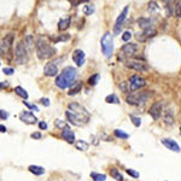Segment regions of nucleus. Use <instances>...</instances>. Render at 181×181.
I'll return each instance as SVG.
<instances>
[{
  "mask_svg": "<svg viewBox=\"0 0 181 181\" xmlns=\"http://www.w3.org/2000/svg\"><path fill=\"white\" fill-rule=\"evenodd\" d=\"M65 116H67L69 122L76 127L85 126L89 121V117H90L89 112L86 110V108H83L82 105H80L77 103L69 104L68 110L65 111Z\"/></svg>",
  "mask_w": 181,
  "mask_h": 181,
  "instance_id": "f257e3e1",
  "label": "nucleus"
},
{
  "mask_svg": "<svg viewBox=\"0 0 181 181\" xmlns=\"http://www.w3.org/2000/svg\"><path fill=\"white\" fill-rule=\"evenodd\" d=\"M19 118H21L22 122H24L27 125H35L36 121H38L36 116H34V113L30 112V111H22L19 113Z\"/></svg>",
  "mask_w": 181,
  "mask_h": 181,
  "instance_id": "9b49d317",
  "label": "nucleus"
},
{
  "mask_svg": "<svg viewBox=\"0 0 181 181\" xmlns=\"http://www.w3.org/2000/svg\"><path fill=\"white\" fill-rule=\"evenodd\" d=\"M40 102H41V104H42V105H45V106H50V99H47V98H42Z\"/></svg>",
  "mask_w": 181,
  "mask_h": 181,
  "instance_id": "c03bdc74",
  "label": "nucleus"
},
{
  "mask_svg": "<svg viewBox=\"0 0 181 181\" xmlns=\"http://www.w3.org/2000/svg\"><path fill=\"white\" fill-rule=\"evenodd\" d=\"M62 138H63L65 141H68L69 144H73V142L75 141V134H74V132H73L70 128L62 131Z\"/></svg>",
  "mask_w": 181,
  "mask_h": 181,
  "instance_id": "a211bd4d",
  "label": "nucleus"
},
{
  "mask_svg": "<svg viewBox=\"0 0 181 181\" xmlns=\"http://www.w3.org/2000/svg\"><path fill=\"white\" fill-rule=\"evenodd\" d=\"M70 3H71V4L74 5V6H77V5H79V4H81L82 1H74V0H71V1H70Z\"/></svg>",
  "mask_w": 181,
  "mask_h": 181,
  "instance_id": "de8ad7c7",
  "label": "nucleus"
},
{
  "mask_svg": "<svg viewBox=\"0 0 181 181\" xmlns=\"http://www.w3.org/2000/svg\"><path fill=\"white\" fill-rule=\"evenodd\" d=\"M32 138H33V139H40V138H41V134H40L39 132L33 133V134H32Z\"/></svg>",
  "mask_w": 181,
  "mask_h": 181,
  "instance_id": "a18cd8bd",
  "label": "nucleus"
},
{
  "mask_svg": "<svg viewBox=\"0 0 181 181\" xmlns=\"http://www.w3.org/2000/svg\"><path fill=\"white\" fill-rule=\"evenodd\" d=\"M81 88H82V83H81V82H75V83L71 86L70 90H69V96H75V94H77L80 90H81Z\"/></svg>",
  "mask_w": 181,
  "mask_h": 181,
  "instance_id": "4be33fe9",
  "label": "nucleus"
},
{
  "mask_svg": "<svg viewBox=\"0 0 181 181\" xmlns=\"http://www.w3.org/2000/svg\"><path fill=\"white\" fill-rule=\"evenodd\" d=\"M156 34H157V30H156V29H154V28H150V29L144 30L142 33L136 34V35H135V38H136L138 40H140L141 42H144V41H146L147 39H150V38L155 36Z\"/></svg>",
  "mask_w": 181,
  "mask_h": 181,
  "instance_id": "4468645a",
  "label": "nucleus"
},
{
  "mask_svg": "<svg viewBox=\"0 0 181 181\" xmlns=\"http://www.w3.org/2000/svg\"><path fill=\"white\" fill-rule=\"evenodd\" d=\"M28 169H29L30 173H33L34 175H38V176L45 174V169L42 167H39V165H30Z\"/></svg>",
  "mask_w": 181,
  "mask_h": 181,
  "instance_id": "412c9836",
  "label": "nucleus"
},
{
  "mask_svg": "<svg viewBox=\"0 0 181 181\" xmlns=\"http://www.w3.org/2000/svg\"><path fill=\"white\" fill-rule=\"evenodd\" d=\"M110 174H111V176H112L115 180H117V181H123V175L121 174L116 168L110 169Z\"/></svg>",
  "mask_w": 181,
  "mask_h": 181,
  "instance_id": "b1692460",
  "label": "nucleus"
},
{
  "mask_svg": "<svg viewBox=\"0 0 181 181\" xmlns=\"http://www.w3.org/2000/svg\"><path fill=\"white\" fill-rule=\"evenodd\" d=\"M125 64H126V67H127V68L133 69V70L139 71V73L147 71V67L145 65V63L140 62V60H136V59H127Z\"/></svg>",
  "mask_w": 181,
  "mask_h": 181,
  "instance_id": "6e6552de",
  "label": "nucleus"
},
{
  "mask_svg": "<svg viewBox=\"0 0 181 181\" xmlns=\"http://www.w3.org/2000/svg\"><path fill=\"white\" fill-rule=\"evenodd\" d=\"M70 23H71V18L70 17H67V18H63L58 22V29L62 32V30H67L69 27H70Z\"/></svg>",
  "mask_w": 181,
  "mask_h": 181,
  "instance_id": "aec40b11",
  "label": "nucleus"
},
{
  "mask_svg": "<svg viewBox=\"0 0 181 181\" xmlns=\"http://www.w3.org/2000/svg\"><path fill=\"white\" fill-rule=\"evenodd\" d=\"M173 3L171 1H169V3H167V5H165V10H167V16L168 17H170V16H173V15H175V9L173 7V5H171Z\"/></svg>",
  "mask_w": 181,
  "mask_h": 181,
  "instance_id": "7c9ffc66",
  "label": "nucleus"
},
{
  "mask_svg": "<svg viewBox=\"0 0 181 181\" xmlns=\"http://www.w3.org/2000/svg\"><path fill=\"white\" fill-rule=\"evenodd\" d=\"M39 128H40V129H42V131L47 129V123H46V122H44V121H41V122H39Z\"/></svg>",
  "mask_w": 181,
  "mask_h": 181,
  "instance_id": "37998d69",
  "label": "nucleus"
},
{
  "mask_svg": "<svg viewBox=\"0 0 181 181\" xmlns=\"http://www.w3.org/2000/svg\"><path fill=\"white\" fill-rule=\"evenodd\" d=\"M115 135L117 136V138H121V139H128L129 138V134H127V133H125L123 131H121V129H115Z\"/></svg>",
  "mask_w": 181,
  "mask_h": 181,
  "instance_id": "2f4dec72",
  "label": "nucleus"
},
{
  "mask_svg": "<svg viewBox=\"0 0 181 181\" xmlns=\"http://www.w3.org/2000/svg\"><path fill=\"white\" fill-rule=\"evenodd\" d=\"M94 11H96V7H94V5H93V4H86V5L83 6V13H85V15H87V16L93 15V13H94Z\"/></svg>",
  "mask_w": 181,
  "mask_h": 181,
  "instance_id": "393cba45",
  "label": "nucleus"
},
{
  "mask_svg": "<svg viewBox=\"0 0 181 181\" xmlns=\"http://www.w3.org/2000/svg\"><path fill=\"white\" fill-rule=\"evenodd\" d=\"M175 15L177 17H181V1L175 3Z\"/></svg>",
  "mask_w": 181,
  "mask_h": 181,
  "instance_id": "c9c22d12",
  "label": "nucleus"
},
{
  "mask_svg": "<svg viewBox=\"0 0 181 181\" xmlns=\"http://www.w3.org/2000/svg\"><path fill=\"white\" fill-rule=\"evenodd\" d=\"M90 177L93 179V181H105L106 180L105 174H98V173H90Z\"/></svg>",
  "mask_w": 181,
  "mask_h": 181,
  "instance_id": "cd10ccee",
  "label": "nucleus"
},
{
  "mask_svg": "<svg viewBox=\"0 0 181 181\" xmlns=\"http://www.w3.org/2000/svg\"><path fill=\"white\" fill-rule=\"evenodd\" d=\"M100 46H102V52L104 53L105 57H110L113 52V40L110 33H105L100 40Z\"/></svg>",
  "mask_w": 181,
  "mask_h": 181,
  "instance_id": "39448f33",
  "label": "nucleus"
},
{
  "mask_svg": "<svg viewBox=\"0 0 181 181\" xmlns=\"http://www.w3.org/2000/svg\"><path fill=\"white\" fill-rule=\"evenodd\" d=\"M77 77V70L74 67H67L63 69V71L60 73L56 77V86L60 89H65L68 87H71L75 83V80Z\"/></svg>",
  "mask_w": 181,
  "mask_h": 181,
  "instance_id": "f03ea898",
  "label": "nucleus"
},
{
  "mask_svg": "<svg viewBox=\"0 0 181 181\" xmlns=\"http://www.w3.org/2000/svg\"><path fill=\"white\" fill-rule=\"evenodd\" d=\"M15 57H16V60L18 64H24L28 62V48H27L25 44H23L22 41H19L16 45Z\"/></svg>",
  "mask_w": 181,
  "mask_h": 181,
  "instance_id": "423d86ee",
  "label": "nucleus"
},
{
  "mask_svg": "<svg viewBox=\"0 0 181 181\" xmlns=\"http://www.w3.org/2000/svg\"><path fill=\"white\" fill-rule=\"evenodd\" d=\"M35 46H36V56L41 60L48 59L56 54V48L53 46H51L50 44H47L44 39H39L36 41Z\"/></svg>",
  "mask_w": 181,
  "mask_h": 181,
  "instance_id": "7ed1b4c3",
  "label": "nucleus"
},
{
  "mask_svg": "<svg viewBox=\"0 0 181 181\" xmlns=\"http://www.w3.org/2000/svg\"><path fill=\"white\" fill-rule=\"evenodd\" d=\"M129 117H131V121L133 122V125H134L135 127H140V125H141L140 117H136V116H134V115H129Z\"/></svg>",
  "mask_w": 181,
  "mask_h": 181,
  "instance_id": "72a5a7b5",
  "label": "nucleus"
},
{
  "mask_svg": "<svg viewBox=\"0 0 181 181\" xmlns=\"http://www.w3.org/2000/svg\"><path fill=\"white\" fill-rule=\"evenodd\" d=\"M73 60L74 63L77 65V67H82L85 64V60H86V54L82 50H75L73 52Z\"/></svg>",
  "mask_w": 181,
  "mask_h": 181,
  "instance_id": "f8f14e48",
  "label": "nucleus"
},
{
  "mask_svg": "<svg viewBox=\"0 0 181 181\" xmlns=\"http://www.w3.org/2000/svg\"><path fill=\"white\" fill-rule=\"evenodd\" d=\"M0 115H1V119H3V121L7 119V117H9V112H7V111H5L4 109L0 110Z\"/></svg>",
  "mask_w": 181,
  "mask_h": 181,
  "instance_id": "ea45409f",
  "label": "nucleus"
},
{
  "mask_svg": "<svg viewBox=\"0 0 181 181\" xmlns=\"http://www.w3.org/2000/svg\"><path fill=\"white\" fill-rule=\"evenodd\" d=\"M119 89L122 90V92H128V87H127V82L126 81L119 83Z\"/></svg>",
  "mask_w": 181,
  "mask_h": 181,
  "instance_id": "58836bf2",
  "label": "nucleus"
},
{
  "mask_svg": "<svg viewBox=\"0 0 181 181\" xmlns=\"http://www.w3.org/2000/svg\"><path fill=\"white\" fill-rule=\"evenodd\" d=\"M99 79H100V75H99V74H94V75H92V76L88 79V83H89L90 86H96V85L99 82Z\"/></svg>",
  "mask_w": 181,
  "mask_h": 181,
  "instance_id": "c756f323",
  "label": "nucleus"
},
{
  "mask_svg": "<svg viewBox=\"0 0 181 181\" xmlns=\"http://www.w3.org/2000/svg\"><path fill=\"white\" fill-rule=\"evenodd\" d=\"M126 171H127V174L128 175H131V176H133V177H139V173L138 171H135V170H133V169H126Z\"/></svg>",
  "mask_w": 181,
  "mask_h": 181,
  "instance_id": "4c0bfd02",
  "label": "nucleus"
},
{
  "mask_svg": "<svg viewBox=\"0 0 181 181\" xmlns=\"http://www.w3.org/2000/svg\"><path fill=\"white\" fill-rule=\"evenodd\" d=\"M164 121H165V123L167 125H173L174 123V117H173V112L170 111V110H168L167 112H165V116H164Z\"/></svg>",
  "mask_w": 181,
  "mask_h": 181,
  "instance_id": "c85d7f7f",
  "label": "nucleus"
},
{
  "mask_svg": "<svg viewBox=\"0 0 181 181\" xmlns=\"http://www.w3.org/2000/svg\"><path fill=\"white\" fill-rule=\"evenodd\" d=\"M54 125H56V127H58V128H60V129H68L69 128V126L65 123V122H63V121H60V119H56L54 121Z\"/></svg>",
  "mask_w": 181,
  "mask_h": 181,
  "instance_id": "473e14b6",
  "label": "nucleus"
},
{
  "mask_svg": "<svg viewBox=\"0 0 181 181\" xmlns=\"http://www.w3.org/2000/svg\"><path fill=\"white\" fill-rule=\"evenodd\" d=\"M150 90H145V92H138V93H133V94H129L127 96L126 98V102L131 105H142L147 102V99L151 97Z\"/></svg>",
  "mask_w": 181,
  "mask_h": 181,
  "instance_id": "20e7f679",
  "label": "nucleus"
},
{
  "mask_svg": "<svg viewBox=\"0 0 181 181\" xmlns=\"http://www.w3.org/2000/svg\"><path fill=\"white\" fill-rule=\"evenodd\" d=\"M131 38H132V33H131V32H128V30L122 34V40H123L125 42H128V41L131 40Z\"/></svg>",
  "mask_w": 181,
  "mask_h": 181,
  "instance_id": "e433bc0d",
  "label": "nucleus"
},
{
  "mask_svg": "<svg viewBox=\"0 0 181 181\" xmlns=\"http://www.w3.org/2000/svg\"><path fill=\"white\" fill-rule=\"evenodd\" d=\"M162 144L167 148H169L170 151H174V152H180V151H181L179 144L175 140H173V139H162Z\"/></svg>",
  "mask_w": 181,
  "mask_h": 181,
  "instance_id": "f3484780",
  "label": "nucleus"
},
{
  "mask_svg": "<svg viewBox=\"0 0 181 181\" xmlns=\"http://www.w3.org/2000/svg\"><path fill=\"white\" fill-rule=\"evenodd\" d=\"M148 113L151 115L154 119H159L161 115H162V104L159 102H156L151 105L150 110H148Z\"/></svg>",
  "mask_w": 181,
  "mask_h": 181,
  "instance_id": "ddd939ff",
  "label": "nucleus"
},
{
  "mask_svg": "<svg viewBox=\"0 0 181 181\" xmlns=\"http://www.w3.org/2000/svg\"><path fill=\"white\" fill-rule=\"evenodd\" d=\"M44 74L46 76H50V77L51 76H56L58 74V67H57V64L53 63V62L47 63L45 65V68H44Z\"/></svg>",
  "mask_w": 181,
  "mask_h": 181,
  "instance_id": "dca6fc26",
  "label": "nucleus"
},
{
  "mask_svg": "<svg viewBox=\"0 0 181 181\" xmlns=\"http://www.w3.org/2000/svg\"><path fill=\"white\" fill-rule=\"evenodd\" d=\"M105 102L109 103V104H119V99L116 94H110L105 98Z\"/></svg>",
  "mask_w": 181,
  "mask_h": 181,
  "instance_id": "bb28decb",
  "label": "nucleus"
},
{
  "mask_svg": "<svg viewBox=\"0 0 181 181\" xmlns=\"http://www.w3.org/2000/svg\"><path fill=\"white\" fill-rule=\"evenodd\" d=\"M128 10H129V7L126 6V7L123 9V11L121 12V15H119V16L117 17V19H116V23H115V25H113V33H115L116 35L121 33V28H122L123 24H125V21H126L127 15H128Z\"/></svg>",
  "mask_w": 181,
  "mask_h": 181,
  "instance_id": "0eeeda50",
  "label": "nucleus"
},
{
  "mask_svg": "<svg viewBox=\"0 0 181 181\" xmlns=\"http://www.w3.org/2000/svg\"><path fill=\"white\" fill-rule=\"evenodd\" d=\"M138 45L136 44H126V45H123L122 46V53L125 54V56H127V57H132V56H134L135 53H136V51H138Z\"/></svg>",
  "mask_w": 181,
  "mask_h": 181,
  "instance_id": "2eb2a0df",
  "label": "nucleus"
},
{
  "mask_svg": "<svg viewBox=\"0 0 181 181\" xmlns=\"http://www.w3.org/2000/svg\"><path fill=\"white\" fill-rule=\"evenodd\" d=\"M4 86L6 87V86H7V83H6V82H5V83H4V82H1V88H4Z\"/></svg>",
  "mask_w": 181,
  "mask_h": 181,
  "instance_id": "09e8293b",
  "label": "nucleus"
},
{
  "mask_svg": "<svg viewBox=\"0 0 181 181\" xmlns=\"http://www.w3.org/2000/svg\"><path fill=\"white\" fill-rule=\"evenodd\" d=\"M13 39H15V35L12 33L7 34L3 40H1V44H0V50H1V54L3 56H6L13 44Z\"/></svg>",
  "mask_w": 181,
  "mask_h": 181,
  "instance_id": "1a4fd4ad",
  "label": "nucleus"
},
{
  "mask_svg": "<svg viewBox=\"0 0 181 181\" xmlns=\"http://www.w3.org/2000/svg\"><path fill=\"white\" fill-rule=\"evenodd\" d=\"M15 93H16L17 96H19L21 98H23L24 100H27V99H28V93H27V90H25L24 88H22L21 86L15 87Z\"/></svg>",
  "mask_w": 181,
  "mask_h": 181,
  "instance_id": "5701e85b",
  "label": "nucleus"
},
{
  "mask_svg": "<svg viewBox=\"0 0 181 181\" xmlns=\"http://www.w3.org/2000/svg\"><path fill=\"white\" fill-rule=\"evenodd\" d=\"M23 104H24V105H27L29 109H32V110H35V111H39V108H38L36 105H34V104H33V105H30V104H28V102H23Z\"/></svg>",
  "mask_w": 181,
  "mask_h": 181,
  "instance_id": "79ce46f5",
  "label": "nucleus"
},
{
  "mask_svg": "<svg viewBox=\"0 0 181 181\" xmlns=\"http://www.w3.org/2000/svg\"><path fill=\"white\" fill-rule=\"evenodd\" d=\"M75 146H76V148L80 150V151H87L89 145H88L86 141H83V140H79V141H76Z\"/></svg>",
  "mask_w": 181,
  "mask_h": 181,
  "instance_id": "a878e982",
  "label": "nucleus"
},
{
  "mask_svg": "<svg viewBox=\"0 0 181 181\" xmlns=\"http://www.w3.org/2000/svg\"><path fill=\"white\" fill-rule=\"evenodd\" d=\"M157 10H158V5L155 1L148 3V11L150 12H154V11H157Z\"/></svg>",
  "mask_w": 181,
  "mask_h": 181,
  "instance_id": "f704fd0d",
  "label": "nucleus"
},
{
  "mask_svg": "<svg viewBox=\"0 0 181 181\" xmlns=\"http://www.w3.org/2000/svg\"><path fill=\"white\" fill-rule=\"evenodd\" d=\"M0 129H1V131H0V132H1V133H6V127L4 126V125H1V126H0Z\"/></svg>",
  "mask_w": 181,
  "mask_h": 181,
  "instance_id": "49530a36",
  "label": "nucleus"
},
{
  "mask_svg": "<svg viewBox=\"0 0 181 181\" xmlns=\"http://www.w3.org/2000/svg\"><path fill=\"white\" fill-rule=\"evenodd\" d=\"M145 85H146L145 79L140 77L139 75H133V76L131 77V80H129V89H131V90L140 89V88H142Z\"/></svg>",
  "mask_w": 181,
  "mask_h": 181,
  "instance_id": "9d476101",
  "label": "nucleus"
},
{
  "mask_svg": "<svg viewBox=\"0 0 181 181\" xmlns=\"http://www.w3.org/2000/svg\"><path fill=\"white\" fill-rule=\"evenodd\" d=\"M180 134H181V121H180Z\"/></svg>",
  "mask_w": 181,
  "mask_h": 181,
  "instance_id": "8fccbe9b",
  "label": "nucleus"
},
{
  "mask_svg": "<svg viewBox=\"0 0 181 181\" xmlns=\"http://www.w3.org/2000/svg\"><path fill=\"white\" fill-rule=\"evenodd\" d=\"M151 23H152V19H150V18H139L138 19V25L142 29V30H146V29H150V28H152L151 27Z\"/></svg>",
  "mask_w": 181,
  "mask_h": 181,
  "instance_id": "6ab92c4d",
  "label": "nucleus"
},
{
  "mask_svg": "<svg viewBox=\"0 0 181 181\" xmlns=\"http://www.w3.org/2000/svg\"><path fill=\"white\" fill-rule=\"evenodd\" d=\"M3 73L6 74V75H12V74L15 73V70H13L12 68H4V69H3Z\"/></svg>",
  "mask_w": 181,
  "mask_h": 181,
  "instance_id": "a19ab883",
  "label": "nucleus"
}]
</instances>
